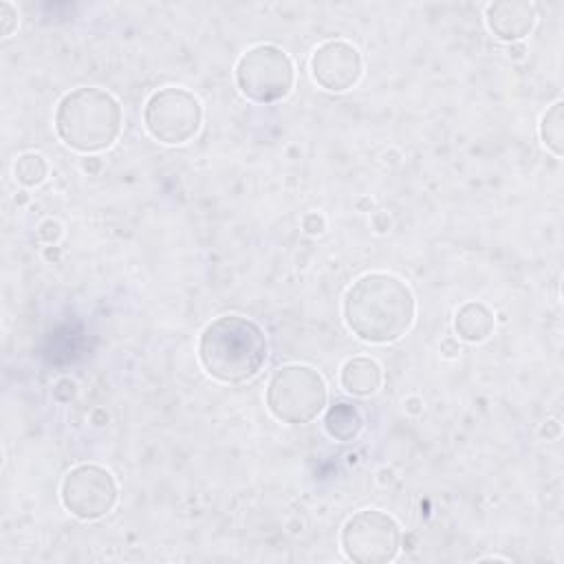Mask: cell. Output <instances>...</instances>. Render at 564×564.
Here are the masks:
<instances>
[{"label": "cell", "instance_id": "cell-1", "mask_svg": "<svg viewBox=\"0 0 564 564\" xmlns=\"http://www.w3.org/2000/svg\"><path fill=\"white\" fill-rule=\"evenodd\" d=\"M348 330L368 344H392L401 339L416 313L412 289L392 273L372 271L357 278L341 302Z\"/></svg>", "mask_w": 564, "mask_h": 564}, {"label": "cell", "instance_id": "cell-2", "mask_svg": "<svg viewBox=\"0 0 564 564\" xmlns=\"http://www.w3.org/2000/svg\"><path fill=\"white\" fill-rule=\"evenodd\" d=\"M198 361L220 383H245L267 364L269 341L260 324L229 313L212 319L198 335Z\"/></svg>", "mask_w": 564, "mask_h": 564}, {"label": "cell", "instance_id": "cell-3", "mask_svg": "<svg viewBox=\"0 0 564 564\" xmlns=\"http://www.w3.org/2000/svg\"><path fill=\"white\" fill-rule=\"evenodd\" d=\"M55 132L75 152L93 154L110 148L123 123L119 101L104 88L79 86L68 90L55 108Z\"/></svg>", "mask_w": 564, "mask_h": 564}, {"label": "cell", "instance_id": "cell-4", "mask_svg": "<svg viewBox=\"0 0 564 564\" xmlns=\"http://www.w3.org/2000/svg\"><path fill=\"white\" fill-rule=\"evenodd\" d=\"M324 377L304 364H286L273 372L267 386L269 412L289 425L313 421L326 405Z\"/></svg>", "mask_w": 564, "mask_h": 564}, {"label": "cell", "instance_id": "cell-5", "mask_svg": "<svg viewBox=\"0 0 564 564\" xmlns=\"http://www.w3.org/2000/svg\"><path fill=\"white\" fill-rule=\"evenodd\" d=\"M236 86L253 104L284 99L295 79L291 57L275 44H256L236 62Z\"/></svg>", "mask_w": 564, "mask_h": 564}, {"label": "cell", "instance_id": "cell-6", "mask_svg": "<svg viewBox=\"0 0 564 564\" xmlns=\"http://www.w3.org/2000/svg\"><path fill=\"white\" fill-rule=\"evenodd\" d=\"M203 123V106L194 93L181 86L154 90L143 106V126L152 139L165 145L192 141Z\"/></svg>", "mask_w": 564, "mask_h": 564}, {"label": "cell", "instance_id": "cell-7", "mask_svg": "<svg viewBox=\"0 0 564 564\" xmlns=\"http://www.w3.org/2000/svg\"><path fill=\"white\" fill-rule=\"evenodd\" d=\"M339 542L346 557L357 564H386L399 553L401 529L390 513L361 509L344 522Z\"/></svg>", "mask_w": 564, "mask_h": 564}, {"label": "cell", "instance_id": "cell-8", "mask_svg": "<svg viewBox=\"0 0 564 564\" xmlns=\"http://www.w3.org/2000/svg\"><path fill=\"white\" fill-rule=\"evenodd\" d=\"M119 489L112 474L95 463H82L66 471L59 485V500L79 520H97L112 511Z\"/></svg>", "mask_w": 564, "mask_h": 564}, {"label": "cell", "instance_id": "cell-9", "mask_svg": "<svg viewBox=\"0 0 564 564\" xmlns=\"http://www.w3.org/2000/svg\"><path fill=\"white\" fill-rule=\"evenodd\" d=\"M308 68L319 88L344 93L361 79L364 59L355 44L346 40H326L313 51Z\"/></svg>", "mask_w": 564, "mask_h": 564}, {"label": "cell", "instance_id": "cell-10", "mask_svg": "<svg viewBox=\"0 0 564 564\" xmlns=\"http://www.w3.org/2000/svg\"><path fill=\"white\" fill-rule=\"evenodd\" d=\"M487 29L502 42H518L535 26V4L527 0H496L485 9Z\"/></svg>", "mask_w": 564, "mask_h": 564}, {"label": "cell", "instance_id": "cell-11", "mask_svg": "<svg viewBox=\"0 0 564 564\" xmlns=\"http://www.w3.org/2000/svg\"><path fill=\"white\" fill-rule=\"evenodd\" d=\"M383 379L381 366L370 357H350L341 364L339 383L352 397H370L379 390Z\"/></svg>", "mask_w": 564, "mask_h": 564}, {"label": "cell", "instance_id": "cell-12", "mask_svg": "<svg viewBox=\"0 0 564 564\" xmlns=\"http://www.w3.org/2000/svg\"><path fill=\"white\" fill-rule=\"evenodd\" d=\"M494 313L482 302H465L454 315V333L467 344H478L487 339L494 333Z\"/></svg>", "mask_w": 564, "mask_h": 564}, {"label": "cell", "instance_id": "cell-13", "mask_svg": "<svg viewBox=\"0 0 564 564\" xmlns=\"http://www.w3.org/2000/svg\"><path fill=\"white\" fill-rule=\"evenodd\" d=\"M324 430L335 441H352L364 430V414L355 403L337 401L326 410Z\"/></svg>", "mask_w": 564, "mask_h": 564}, {"label": "cell", "instance_id": "cell-14", "mask_svg": "<svg viewBox=\"0 0 564 564\" xmlns=\"http://www.w3.org/2000/svg\"><path fill=\"white\" fill-rule=\"evenodd\" d=\"M540 139L549 152L562 156L564 152V104L555 101L540 119Z\"/></svg>", "mask_w": 564, "mask_h": 564}, {"label": "cell", "instance_id": "cell-15", "mask_svg": "<svg viewBox=\"0 0 564 564\" xmlns=\"http://www.w3.org/2000/svg\"><path fill=\"white\" fill-rule=\"evenodd\" d=\"M48 174V163L37 152H24L13 163V176L24 187H37Z\"/></svg>", "mask_w": 564, "mask_h": 564}, {"label": "cell", "instance_id": "cell-16", "mask_svg": "<svg viewBox=\"0 0 564 564\" xmlns=\"http://www.w3.org/2000/svg\"><path fill=\"white\" fill-rule=\"evenodd\" d=\"M18 24V11L13 9L11 2H0V33L7 37L13 33Z\"/></svg>", "mask_w": 564, "mask_h": 564}, {"label": "cell", "instance_id": "cell-17", "mask_svg": "<svg viewBox=\"0 0 564 564\" xmlns=\"http://www.w3.org/2000/svg\"><path fill=\"white\" fill-rule=\"evenodd\" d=\"M302 227H304V231L311 234V236L322 234V231H324V218H322L319 214L311 212V214H306V216L302 218Z\"/></svg>", "mask_w": 564, "mask_h": 564}]
</instances>
